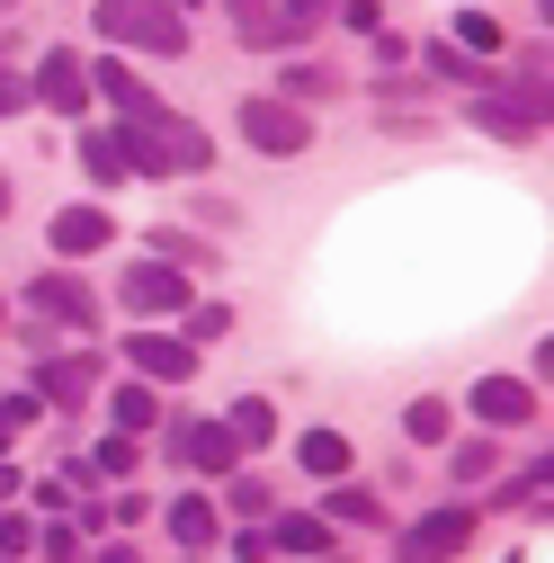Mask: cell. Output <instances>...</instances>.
Instances as JSON below:
<instances>
[{
    "instance_id": "1",
    "label": "cell",
    "mask_w": 554,
    "mask_h": 563,
    "mask_svg": "<svg viewBox=\"0 0 554 563\" xmlns=\"http://www.w3.org/2000/svg\"><path fill=\"white\" fill-rule=\"evenodd\" d=\"M90 19L108 45H134V54H188V10L170 0H90Z\"/></svg>"
},
{
    "instance_id": "2",
    "label": "cell",
    "mask_w": 554,
    "mask_h": 563,
    "mask_svg": "<svg viewBox=\"0 0 554 563\" xmlns=\"http://www.w3.org/2000/svg\"><path fill=\"white\" fill-rule=\"evenodd\" d=\"M242 144L268 153V162H296V153L313 144V117H304L296 99H242Z\"/></svg>"
},
{
    "instance_id": "3",
    "label": "cell",
    "mask_w": 554,
    "mask_h": 563,
    "mask_svg": "<svg viewBox=\"0 0 554 563\" xmlns=\"http://www.w3.org/2000/svg\"><path fill=\"white\" fill-rule=\"evenodd\" d=\"M117 296H125V313H144V322L197 305V287H188V268H179V260H134V268L117 277Z\"/></svg>"
},
{
    "instance_id": "4",
    "label": "cell",
    "mask_w": 554,
    "mask_h": 563,
    "mask_svg": "<svg viewBox=\"0 0 554 563\" xmlns=\"http://www.w3.org/2000/svg\"><path fill=\"white\" fill-rule=\"evenodd\" d=\"M465 545H474V510H465V501H447V510L411 519V528L394 537V563H447V554H465Z\"/></svg>"
},
{
    "instance_id": "5",
    "label": "cell",
    "mask_w": 554,
    "mask_h": 563,
    "mask_svg": "<svg viewBox=\"0 0 554 563\" xmlns=\"http://www.w3.org/2000/svg\"><path fill=\"white\" fill-rule=\"evenodd\" d=\"M125 358H134V376H144V385H188V376H197V340L134 331V340H125Z\"/></svg>"
},
{
    "instance_id": "6",
    "label": "cell",
    "mask_w": 554,
    "mask_h": 563,
    "mask_svg": "<svg viewBox=\"0 0 554 563\" xmlns=\"http://www.w3.org/2000/svg\"><path fill=\"white\" fill-rule=\"evenodd\" d=\"M27 99H45L54 117H73V108L90 99V63H81L73 45H54V54L36 63V81H27Z\"/></svg>"
},
{
    "instance_id": "7",
    "label": "cell",
    "mask_w": 554,
    "mask_h": 563,
    "mask_svg": "<svg viewBox=\"0 0 554 563\" xmlns=\"http://www.w3.org/2000/svg\"><path fill=\"white\" fill-rule=\"evenodd\" d=\"M27 305H36L45 322H73V331H90V322H99V296L81 287V277H73V268H45V277H36V287H27Z\"/></svg>"
},
{
    "instance_id": "8",
    "label": "cell",
    "mask_w": 554,
    "mask_h": 563,
    "mask_svg": "<svg viewBox=\"0 0 554 563\" xmlns=\"http://www.w3.org/2000/svg\"><path fill=\"white\" fill-rule=\"evenodd\" d=\"M474 420H492V430H528V420H536V385L483 376V385H474Z\"/></svg>"
},
{
    "instance_id": "9",
    "label": "cell",
    "mask_w": 554,
    "mask_h": 563,
    "mask_svg": "<svg viewBox=\"0 0 554 563\" xmlns=\"http://www.w3.org/2000/svg\"><path fill=\"white\" fill-rule=\"evenodd\" d=\"M45 233H54V251H63V260H81V251H108L117 216H99V206H63V216H54Z\"/></svg>"
},
{
    "instance_id": "10",
    "label": "cell",
    "mask_w": 554,
    "mask_h": 563,
    "mask_svg": "<svg viewBox=\"0 0 554 563\" xmlns=\"http://www.w3.org/2000/svg\"><path fill=\"white\" fill-rule=\"evenodd\" d=\"M242 448H233V430H224V420H188V430H179V465H197V474H224Z\"/></svg>"
},
{
    "instance_id": "11",
    "label": "cell",
    "mask_w": 554,
    "mask_h": 563,
    "mask_svg": "<svg viewBox=\"0 0 554 563\" xmlns=\"http://www.w3.org/2000/svg\"><path fill=\"white\" fill-rule=\"evenodd\" d=\"M474 125H483V134H501V144H536V134H545V117L519 108V99H474Z\"/></svg>"
},
{
    "instance_id": "12",
    "label": "cell",
    "mask_w": 554,
    "mask_h": 563,
    "mask_svg": "<svg viewBox=\"0 0 554 563\" xmlns=\"http://www.w3.org/2000/svg\"><path fill=\"white\" fill-rule=\"evenodd\" d=\"M90 376H99V358H45V367H36V394L81 402V394H90Z\"/></svg>"
},
{
    "instance_id": "13",
    "label": "cell",
    "mask_w": 554,
    "mask_h": 563,
    "mask_svg": "<svg viewBox=\"0 0 554 563\" xmlns=\"http://www.w3.org/2000/svg\"><path fill=\"white\" fill-rule=\"evenodd\" d=\"M224 430H233V448H268V439H277V411H268L259 394H242V402L224 411Z\"/></svg>"
},
{
    "instance_id": "14",
    "label": "cell",
    "mask_w": 554,
    "mask_h": 563,
    "mask_svg": "<svg viewBox=\"0 0 554 563\" xmlns=\"http://www.w3.org/2000/svg\"><path fill=\"white\" fill-rule=\"evenodd\" d=\"M304 474H313V483H322V474L340 483V474H350V439H340V430H313V439H304Z\"/></svg>"
},
{
    "instance_id": "15",
    "label": "cell",
    "mask_w": 554,
    "mask_h": 563,
    "mask_svg": "<svg viewBox=\"0 0 554 563\" xmlns=\"http://www.w3.org/2000/svg\"><path fill=\"white\" fill-rule=\"evenodd\" d=\"M268 545H287V554H322V545H331V528L296 510V519H277V537H268Z\"/></svg>"
},
{
    "instance_id": "16",
    "label": "cell",
    "mask_w": 554,
    "mask_h": 563,
    "mask_svg": "<svg viewBox=\"0 0 554 563\" xmlns=\"http://www.w3.org/2000/svg\"><path fill=\"white\" fill-rule=\"evenodd\" d=\"M322 501H331V519H358V528L376 519V492H367V483H331Z\"/></svg>"
},
{
    "instance_id": "17",
    "label": "cell",
    "mask_w": 554,
    "mask_h": 563,
    "mask_svg": "<svg viewBox=\"0 0 554 563\" xmlns=\"http://www.w3.org/2000/svg\"><path fill=\"white\" fill-rule=\"evenodd\" d=\"M268 19H277V36H304V27H322V19H331V0H277Z\"/></svg>"
},
{
    "instance_id": "18",
    "label": "cell",
    "mask_w": 554,
    "mask_h": 563,
    "mask_svg": "<svg viewBox=\"0 0 554 563\" xmlns=\"http://www.w3.org/2000/svg\"><path fill=\"white\" fill-rule=\"evenodd\" d=\"M117 430H153V385H117Z\"/></svg>"
},
{
    "instance_id": "19",
    "label": "cell",
    "mask_w": 554,
    "mask_h": 563,
    "mask_svg": "<svg viewBox=\"0 0 554 563\" xmlns=\"http://www.w3.org/2000/svg\"><path fill=\"white\" fill-rule=\"evenodd\" d=\"M501 501H510V510H545V456H536L528 474H510V483H501Z\"/></svg>"
},
{
    "instance_id": "20",
    "label": "cell",
    "mask_w": 554,
    "mask_h": 563,
    "mask_svg": "<svg viewBox=\"0 0 554 563\" xmlns=\"http://www.w3.org/2000/svg\"><path fill=\"white\" fill-rule=\"evenodd\" d=\"M233 10V27L251 36V45H277V19H268V0H224Z\"/></svg>"
},
{
    "instance_id": "21",
    "label": "cell",
    "mask_w": 554,
    "mask_h": 563,
    "mask_svg": "<svg viewBox=\"0 0 554 563\" xmlns=\"http://www.w3.org/2000/svg\"><path fill=\"white\" fill-rule=\"evenodd\" d=\"M81 170H90V179H108V188L125 179V162H117V144H108V134H81Z\"/></svg>"
},
{
    "instance_id": "22",
    "label": "cell",
    "mask_w": 554,
    "mask_h": 563,
    "mask_svg": "<svg viewBox=\"0 0 554 563\" xmlns=\"http://www.w3.org/2000/svg\"><path fill=\"white\" fill-rule=\"evenodd\" d=\"M170 537H179V545H206V537H215V510H206V501H179V510H170Z\"/></svg>"
},
{
    "instance_id": "23",
    "label": "cell",
    "mask_w": 554,
    "mask_h": 563,
    "mask_svg": "<svg viewBox=\"0 0 554 563\" xmlns=\"http://www.w3.org/2000/svg\"><path fill=\"white\" fill-rule=\"evenodd\" d=\"M402 430L421 439V448H439V439H447V402H411V411H402Z\"/></svg>"
},
{
    "instance_id": "24",
    "label": "cell",
    "mask_w": 554,
    "mask_h": 563,
    "mask_svg": "<svg viewBox=\"0 0 554 563\" xmlns=\"http://www.w3.org/2000/svg\"><path fill=\"white\" fill-rule=\"evenodd\" d=\"M331 90H340L331 73H313V63H287V99H296V108H304V99H331Z\"/></svg>"
},
{
    "instance_id": "25",
    "label": "cell",
    "mask_w": 554,
    "mask_h": 563,
    "mask_svg": "<svg viewBox=\"0 0 554 563\" xmlns=\"http://www.w3.org/2000/svg\"><path fill=\"white\" fill-rule=\"evenodd\" d=\"M430 73H439V81H492V73H483V63H465L456 45H430Z\"/></svg>"
},
{
    "instance_id": "26",
    "label": "cell",
    "mask_w": 554,
    "mask_h": 563,
    "mask_svg": "<svg viewBox=\"0 0 554 563\" xmlns=\"http://www.w3.org/2000/svg\"><path fill=\"white\" fill-rule=\"evenodd\" d=\"M27 420H36V394H10V402H0V448H10Z\"/></svg>"
},
{
    "instance_id": "27",
    "label": "cell",
    "mask_w": 554,
    "mask_h": 563,
    "mask_svg": "<svg viewBox=\"0 0 554 563\" xmlns=\"http://www.w3.org/2000/svg\"><path fill=\"white\" fill-rule=\"evenodd\" d=\"M90 474H134V448H125V439H108V448L90 456Z\"/></svg>"
},
{
    "instance_id": "28",
    "label": "cell",
    "mask_w": 554,
    "mask_h": 563,
    "mask_svg": "<svg viewBox=\"0 0 554 563\" xmlns=\"http://www.w3.org/2000/svg\"><path fill=\"white\" fill-rule=\"evenodd\" d=\"M340 19H350V27H367V36H376V27H385V0H340Z\"/></svg>"
},
{
    "instance_id": "29",
    "label": "cell",
    "mask_w": 554,
    "mask_h": 563,
    "mask_svg": "<svg viewBox=\"0 0 554 563\" xmlns=\"http://www.w3.org/2000/svg\"><path fill=\"white\" fill-rule=\"evenodd\" d=\"M27 108V73H10V63H0V117H19Z\"/></svg>"
},
{
    "instance_id": "30",
    "label": "cell",
    "mask_w": 554,
    "mask_h": 563,
    "mask_svg": "<svg viewBox=\"0 0 554 563\" xmlns=\"http://www.w3.org/2000/svg\"><path fill=\"white\" fill-rule=\"evenodd\" d=\"M492 474V448H456V483H483Z\"/></svg>"
},
{
    "instance_id": "31",
    "label": "cell",
    "mask_w": 554,
    "mask_h": 563,
    "mask_svg": "<svg viewBox=\"0 0 554 563\" xmlns=\"http://www.w3.org/2000/svg\"><path fill=\"white\" fill-rule=\"evenodd\" d=\"M27 537H36V528H27V519H19V510H0V554H19V545H27Z\"/></svg>"
},
{
    "instance_id": "32",
    "label": "cell",
    "mask_w": 554,
    "mask_h": 563,
    "mask_svg": "<svg viewBox=\"0 0 554 563\" xmlns=\"http://www.w3.org/2000/svg\"><path fill=\"white\" fill-rule=\"evenodd\" d=\"M99 563H134V545H108V554H99Z\"/></svg>"
},
{
    "instance_id": "33",
    "label": "cell",
    "mask_w": 554,
    "mask_h": 563,
    "mask_svg": "<svg viewBox=\"0 0 554 563\" xmlns=\"http://www.w3.org/2000/svg\"><path fill=\"white\" fill-rule=\"evenodd\" d=\"M10 492H19V474H10V465H0V501H10Z\"/></svg>"
},
{
    "instance_id": "34",
    "label": "cell",
    "mask_w": 554,
    "mask_h": 563,
    "mask_svg": "<svg viewBox=\"0 0 554 563\" xmlns=\"http://www.w3.org/2000/svg\"><path fill=\"white\" fill-rule=\"evenodd\" d=\"M170 10H188V0H170Z\"/></svg>"
}]
</instances>
